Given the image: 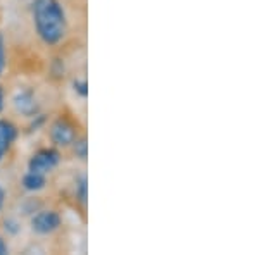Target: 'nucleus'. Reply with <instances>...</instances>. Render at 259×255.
Masks as SVG:
<instances>
[{"mask_svg":"<svg viewBox=\"0 0 259 255\" xmlns=\"http://www.w3.org/2000/svg\"><path fill=\"white\" fill-rule=\"evenodd\" d=\"M6 68V43H4V36L0 35V74L4 73Z\"/></svg>","mask_w":259,"mask_h":255,"instance_id":"obj_10","label":"nucleus"},{"mask_svg":"<svg viewBox=\"0 0 259 255\" xmlns=\"http://www.w3.org/2000/svg\"><path fill=\"white\" fill-rule=\"evenodd\" d=\"M2 109H4V90L0 86V112H2Z\"/></svg>","mask_w":259,"mask_h":255,"instance_id":"obj_14","label":"nucleus"},{"mask_svg":"<svg viewBox=\"0 0 259 255\" xmlns=\"http://www.w3.org/2000/svg\"><path fill=\"white\" fill-rule=\"evenodd\" d=\"M59 226H61V217L54 211H41L38 214L33 216V219H31L33 231L38 233V235L54 233Z\"/></svg>","mask_w":259,"mask_h":255,"instance_id":"obj_4","label":"nucleus"},{"mask_svg":"<svg viewBox=\"0 0 259 255\" xmlns=\"http://www.w3.org/2000/svg\"><path fill=\"white\" fill-rule=\"evenodd\" d=\"M4 253H7V245L4 243V240L0 238V255H4Z\"/></svg>","mask_w":259,"mask_h":255,"instance_id":"obj_12","label":"nucleus"},{"mask_svg":"<svg viewBox=\"0 0 259 255\" xmlns=\"http://www.w3.org/2000/svg\"><path fill=\"white\" fill-rule=\"evenodd\" d=\"M16 136H18V129L11 121L0 119V161L7 154V150L11 148V145L14 143Z\"/></svg>","mask_w":259,"mask_h":255,"instance_id":"obj_6","label":"nucleus"},{"mask_svg":"<svg viewBox=\"0 0 259 255\" xmlns=\"http://www.w3.org/2000/svg\"><path fill=\"white\" fill-rule=\"evenodd\" d=\"M23 186L30 191H38L45 186V174L38 173H26L23 176Z\"/></svg>","mask_w":259,"mask_h":255,"instance_id":"obj_7","label":"nucleus"},{"mask_svg":"<svg viewBox=\"0 0 259 255\" xmlns=\"http://www.w3.org/2000/svg\"><path fill=\"white\" fill-rule=\"evenodd\" d=\"M74 86H76V90L78 91H80V93L83 95V97H85V95H87V83L85 81H81V83H74Z\"/></svg>","mask_w":259,"mask_h":255,"instance_id":"obj_11","label":"nucleus"},{"mask_svg":"<svg viewBox=\"0 0 259 255\" xmlns=\"http://www.w3.org/2000/svg\"><path fill=\"white\" fill-rule=\"evenodd\" d=\"M4 200H6V193H4V188L0 186V209L4 206Z\"/></svg>","mask_w":259,"mask_h":255,"instance_id":"obj_13","label":"nucleus"},{"mask_svg":"<svg viewBox=\"0 0 259 255\" xmlns=\"http://www.w3.org/2000/svg\"><path fill=\"white\" fill-rule=\"evenodd\" d=\"M73 145H74V152H76L81 159H85L87 157V141L83 140V138H81V140H78V138H76Z\"/></svg>","mask_w":259,"mask_h":255,"instance_id":"obj_8","label":"nucleus"},{"mask_svg":"<svg viewBox=\"0 0 259 255\" xmlns=\"http://www.w3.org/2000/svg\"><path fill=\"white\" fill-rule=\"evenodd\" d=\"M14 106L23 116H35L38 111V104L31 90H19L14 97Z\"/></svg>","mask_w":259,"mask_h":255,"instance_id":"obj_5","label":"nucleus"},{"mask_svg":"<svg viewBox=\"0 0 259 255\" xmlns=\"http://www.w3.org/2000/svg\"><path fill=\"white\" fill-rule=\"evenodd\" d=\"M50 138L59 147H69V145L74 143L78 135H76V129H74V126L68 119L59 118L52 124V128H50Z\"/></svg>","mask_w":259,"mask_h":255,"instance_id":"obj_3","label":"nucleus"},{"mask_svg":"<svg viewBox=\"0 0 259 255\" xmlns=\"http://www.w3.org/2000/svg\"><path fill=\"white\" fill-rule=\"evenodd\" d=\"M59 152L54 148H41L36 154H33V157L28 162V171L38 174H47L59 164Z\"/></svg>","mask_w":259,"mask_h":255,"instance_id":"obj_2","label":"nucleus"},{"mask_svg":"<svg viewBox=\"0 0 259 255\" xmlns=\"http://www.w3.org/2000/svg\"><path fill=\"white\" fill-rule=\"evenodd\" d=\"M76 195H78V198H80L81 203H87V178H81V181L78 183Z\"/></svg>","mask_w":259,"mask_h":255,"instance_id":"obj_9","label":"nucleus"},{"mask_svg":"<svg viewBox=\"0 0 259 255\" xmlns=\"http://www.w3.org/2000/svg\"><path fill=\"white\" fill-rule=\"evenodd\" d=\"M33 24L41 41L57 45L66 36L68 19L59 0H33Z\"/></svg>","mask_w":259,"mask_h":255,"instance_id":"obj_1","label":"nucleus"}]
</instances>
